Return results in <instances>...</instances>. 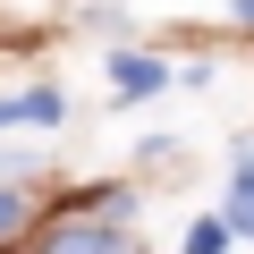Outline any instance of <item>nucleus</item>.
<instances>
[{"mask_svg": "<svg viewBox=\"0 0 254 254\" xmlns=\"http://www.w3.org/2000/svg\"><path fill=\"white\" fill-rule=\"evenodd\" d=\"M34 254H136V237H119L110 220H60V229H43Z\"/></svg>", "mask_w": 254, "mask_h": 254, "instance_id": "nucleus-1", "label": "nucleus"}, {"mask_svg": "<svg viewBox=\"0 0 254 254\" xmlns=\"http://www.w3.org/2000/svg\"><path fill=\"white\" fill-rule=\"evenodd\" d=\"M110 85H119L127 102H144V93L161 85V60H153V51H119V60H110Z\"/></svg>", "mask_w": 254, "mask_h": 254, "instance_id": "nucleus-2", "label": "nucleus"}, {"mask_svg": "<svg viewBox=\"0 0 254 254\" xmlns=\"http://www.w3.org/2000/svg\"><path fill=\"white\" fill-rule=\"evenodd\" d=\"M220 220H229V237H254V161L237 170V187H229V212H220Z\"/></svg>", "mask_w": 254, "mask_h": 254, "instance_id": "nucleus-3", "label": "nucleus"}, {"mask_svg": "<svg viewBox=\"0 0 254 254\" xmlns=\"http://www.w3.org/2000/svg\"><path fill=\"white\" fill-rule=\"evenodd\" d=\"M26 220H34V203H26V195H17V187H0V246H9V237H17V229H26Z\"/></svg>", "mask_w": 254, "mask_h": 254, "instance_id": "nucleus-4", "label": "nucleus"}, {"mask_svg": "<svg viewBox=\"0 0 254 254\" xmlns=\"http://www.w3.org/2000/svg\"><path fill=\"white\" fill-rule=\"evenodd\" d=\"M9 119H60V93H26V102H0V127Z\"/></svg>", "mask_w": 254, "mask_h": 254, "instance_id": "nucleus-5", "label": "nucleus"}, {"mask_svg": "<svg viewBox=\"0 0 254 254\" xmlns=\"http://www.w3.org/2000/svg\"><path fill=\"white\" fill-rule=\"evenodd\" d=\"M220 237H229V220H195L187 229V254H220Z\"/></svg>", "mask_w": 254, "mask_h": 254, "instance_id": "nucleus-6", "label": "nucleus"}, {"mask_svg": "<svg viewBox=\"0 0 254 254\" xmlns=\"http://www.w3.org/2000/svg\"><path fill=\"white\" fill-rule=\"evenodd\" d=\"M237 26H254V0H237Z\"/></svg>", "mask_w": 254, "mask_h": 254, "instance_id": "nucleus-7", "label": "nucleus"}]
</instances>
